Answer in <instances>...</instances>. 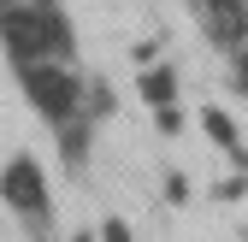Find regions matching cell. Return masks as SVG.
I'll list each match as a JSON object with an SVG mask.
<instances>
[{
    "instance_id": "cell-1",
    "label": "cell",
    "mask_w": 248,
    "mask_h": 242,
    "mask_svg": "<svg viewBox=\"0 0 248 242\" xmlns=\"http://www.w3.org/2000/svg\"><path fill=\"white\" fill-rule=\"evenodd\" d=\"M0 42L12 65H36V59H71L77 30L53 0H0Z\"/></svg>"
},
{
    "instance_id": "cell-2",
    "label": "cell",
    "mask_w": 248,
    "mask_h": 242,
    "mask_svg": "<svg viewBox=\"0 0 248 242\" xmlns=\"http://www.w3.org/2000/svg\"><path fill=\"white\" fill-rule=\"evenodd\" d=\"M18 89L24 101L36 106L53 130H71L83 118V77L65 65V59H36V65H18Z\"/></svg>"
},
{
    "instance_id": "cell-3",
    "label": "cell",
    "mask_w": 248,
    "mask_h": 242,
    "mask_svg": "<svg viewBox=\"0 0 248 242\" xmlns=\"http://www.w3.org/2000/svg\"><path fill=\"white\" fill-rule=\"evenodd\" d=\"M0 201L12 207V213H24V219H47V177H42V166H36V154H12L6 166H0Z\"/></svg>"
},
{
    "instance_id": "cell-4",
    "label": "cell",
    "mask_w": 248,
    "mask_h": 242,
    "mask_svg": "<svg viewBox=\"0 0 248 242\" xmlns=\"http://www.w3.org/2000/svg\"><path fill=\"white\" fill-rule=\"evenodd\" d=\"M195 12H201V30L213 47H225V53L248 47V0H195Z\"/></svg>"
},
{
    "instance_id": "cell-5",
    "label": "cell",
    "mask_w": 248,
    "mask_h": 242,
    "mask_svg": "<svg viewBox=\"0 0 248 242\" xmlns=\"http://www.w3.org/2000/svg\"><path fill=\"white\" fill-rule=\"evenodd\" d=\"M142 95H148V101H171V95H177V77H171V71L142 77Z\"/></svg>"
},
{
    "instance_id": "cell-6",
    "label": "cell",
    "mask_w": 248,
    "mask_h": 242,
    "mask_svg": "<svg viewBox=\"0 0 248 242\" xmlns=\"http://www.w3.org/2000/svg\"><path fill=\"white\" fill-rule=\"evenodd\" d=\"M207 130H213V142H236V130L225 124V118H219V112H207Z\"/></svg>"
},
{
    "instance_id": "cell-7",
    "label": "cell",
    "mask_w": 248,
    "mask_h": 242,
    "mask_svg": "<svg viewBox=\"0 0 248 242\" xmlns=\"http://www.w3.org/2000/svg\"><path fill=\"white\" fill-rule=\"evenodd\" d=\"M107 242H130V230H124V225H107Z\"/></svg>"
},
{
    "instance_id": "cell-8",
    "label": "cell",
    "mask_w": 248,
    "mask_h": 242,
    "mask_svg": "<svg viewBox=\"0 0 248 242\" xmlns=\"http://www.w3.org/2000/svg\"><path fill=\"white\" fill-rule=\"evenodd\" d=\"M236 77H242V89H248V47L236 53Z\"/></svg>"
},
{
    "instance_id": "cell-9",
    "label": "cell",
    "mask_w": 248,
    "mask_h": 242,
    "mask_svg": "<svg viewBox=\"0 0 248 242\" xmlns=\"http://www.w3.org/2000/svg\"><path fill=\"white\" fill-rule=\"evenodd\" d=\"M77 242H95V236H77Z\"/></svg>"
}]
</instances>
